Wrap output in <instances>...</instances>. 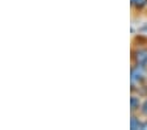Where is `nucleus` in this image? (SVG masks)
I'll use <instances>...</instances> for the list:
<instances>
[{"label": "nucleus", "mask_w": 147, "mask_h": 130, "mask_svg": "<svg viewBox=\"0 0 147 130\" xmlns=\"http://www.w3.org/2000/svg\"><path fill=\"white\" fill-rule=\"evenodd\" d=\"M131 63L147 67V45H135L133 47Z\"/></svg>", "instance_id": "f03ea898"}, {"label": "nucleus", "mask_w": 147, "mask_h": 130, "mask_svg": "<svg viewBox=\"0 0 147 130\" xmlns=\"http://www.w3.org/2000/svg\"><path fill=\"white\" fill-rule=\"evenodd\" d=\"M144 83H147V67L131 63V67H130V91L135 92Z\"/></svg>", "instance_id": "f257e3e1"}, {"label": "nucleus", "mask_w": 147, "mask_h": 130, "mask_svg": "<svg viewBox=\"0 0 147 130\" xmlns=\"http://www.w3.org/2000/svg\"><path fill=\"white\" fill-rule=\"evenodd\" d=\"M135 92H137L138 95H141L142 97H146L147 96V83H144L143 86H141Z\"/></svg>", "instance_id": "6e6552de"}, {"label": "nucleus", "mask_w": 147, "mask_h": 130, "mask_svg": "<svg viewBox=\"0 0 147 130\" xmlns=\"http://www.w3.org/2000/svg\"><path fill=\"white\" fill-rule=\"evenodd\" d=\"M139 115H141L143 118H147V96L143 97V100H142V105H141V109H139Z\"/></svg>", "instance_id": "423d86ee"}, {"label": "nucleus", "mask_w": 147, "mask_h": 130, "mask_svg": "<svg viewBox=\"0 0 147 130\" xmlns=\"http://www.w3.org/2000/svg\"><path fill=\"white\" fill-rule=\"evenodd\" d=\"M130 7L135 12H142L147 9V0H130Z\"/></svg>", "instance_id": "39448f33"}, {"label": "nucleus", "mask_w": 147, "mask_h": 130, "mask_svg": "<svg viewBox=\"0 0 147 130\" xmlns=\"http://www.w3.org/2000/svg\"><path fill=\"white\" fill-rule=\"evenodd\" d=\"M143 120L139 113H130V129L131 130H143Z\"/></svg>", "instance_id": "20e7f679"}, {"label": "nucleus", "mask_w": 147, "mask_h": 130, "mask_svg": "<svg viewBox=\"0 0 147 130\" xmlns=\"http://www.w3.org/2000/svg\"><path fill=\"white\" fill-rule=\"evenodd\" d=\"M137 33L138 34H142V36H147V21L142 22L141 25H138Z\"/></svg>", "instance_id": "0eeeda50"}, {"label": "nucleus", "mask_w": 147, "mask_h": 130, "mask_svg": "<svg viewBox=\"0 0 147 130\" xmlns=\"http://www.w3.org/2000/svg\"><path fill=\"white\" fill-rule=\"evenodd\" d=\"M142 100H143V97L141 95H138L137 92H131V96H130V113H139Z\"/></svg>", "instance_id": "7ed1b4c3"}, {"label": "nucleus", "mask_w": 147, "mask_h": 130, "mask_svg": "<svg viewBox=\"0 0 147 130\" xmlns=\"http://www.w3.org/2000/svg\"><path fill=\"white\" fill-rule=\"evenodd\" d=\"M143 130H147V118L143 120Z\"/></svg>", "instance_id": "1a4fd4ad"}]
</instances>
